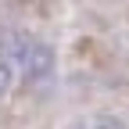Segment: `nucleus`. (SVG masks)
<instances>
[{
	"mask_svg": "<svg viewBox=\"0 0 129 129\" xmlns=\"http://www.w3.org/2000/svg\"><path fill=\"white\" fill-rule=\"evenodd\" d=\"M18 68L25 72V79H32V83H40V79H50V72H54V50H50L47 43L32 40L29 54H25V61L18 64Z\"/></svg>",
	"mask_w": 129,
	"mask_h": 129,
	"instance_id": "1",
	"label": "nucleus"
},
{
	"mask_svg": "<svg viewBox=\"0 0 129 129\" xmlns=\"http://www.w3.org/2000/svg\"><path fill=\"white\" fill-rule=\"evenodd\" d=\"M97 129H122V125H115V122H104V125H97Z\"/></svg>",
	"mask_w": 129,
	"mask_h": 129,
	"instance_id": "4",
	"label": "nucleus"
},
{
	"mask_svg": "<svg viewBox=\"0 0 129 129\" xmlns=\"http://www.w3.org/2000/svg\"><path fill=\"white\" fill-rule=\"evenodd\" d=\"M11 86H14V68H11L7 61H0V97H4Z\"/></svg>",
	"mask_w": 129,
	"mask_h": 129,
	"instance_id": "3",
	"label": "nucleus"
},
{
	"mask_svg": "<svg viewBox=\"0 0 129 129\" xmlns=\"http://www.w3.org/2000/svg\"><path fill=\"white\" fill-rule=\"evenodd\" d=\"M32 47V36L29 32H18V29H0V50H4V61L11 64V68H18V64L25 61Z\"/></svg>",
	"mask_w": 129,
	"mask_h": 129,
	"instance_id": "2",
	"label": "nucleus"
}]
</instances>
